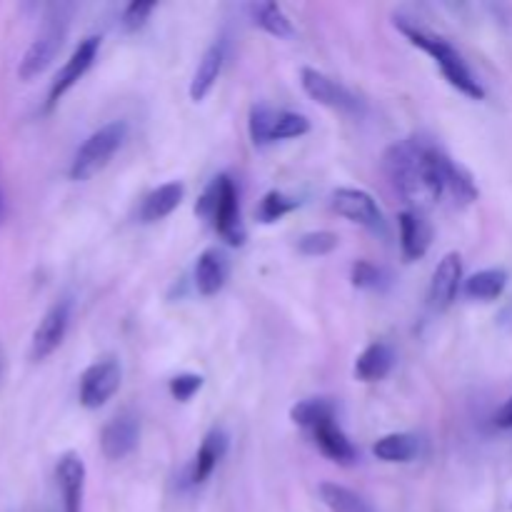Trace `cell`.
I'll return each instance as SVG.
<instances>
[{
	"label": "cell",
	"mask_w": 512,
	"mask_h": 512,
	"mask_svg": "<svg viewBox=\"0 0 512 512\" xmlns=\"http://www.w3.org/2000/svg\"><path fill=\"white\" fill-rule=\"evenodd\" d=\"M385 173L395 190L413 205V210L450 203L468 205L478 198L473 175L455 163L445 150L423 138H408L395 143L385 153Z\"/></svg>",
	"instance_id": "6da1fadb"
},
{
	"label": "cell",
	"mask_w": 512,
	"mask_h": 512,
	"mask_svg": "<svg viewBox=\"0 0 512 512\" xmlns=\"http://www.w3.org/2000/svg\"><path fill=\"white\" fill-rule=\"evenodd\" d=\"M395 25H398L400 33L410 40L413 45H418L420 50L430 55V58L438 63V68L443 70L445 80H448L453 88H458L460 93L468 95L473 100H483L485 98V88L480 85V80L475 78L473 70L468 68L463 55L453 48V43L440 35H435L433 30L423 28L418 20H408V18H395Z\"/></svg>",
	"instance_id": "7a4b0ae2"
},
{
	"label": "cell",
	"mask_w": 512,
	"mask_h": 512,
	"mask_svg": "<svg viewBox=\"0 0 512 512\" xmlns=\"http://www.w3.org/2000/svg\"><path fill=\"white\" fill-rule=\"evenodd\" d=\"M195 213L203 220H208L215 233L228 245L245 243V228L240 223L238 208V190H235L233 180L228 175H218V178L210 180V185L203 190L198 205H195Z\"/></svg>",
	"instance_id": "3957f363"
},
{
	"label": "cell",
	"mask_w": 512,
	"mask_h": 512,
	"mask_svg": "<svg viewBox=\"0 0 512 512\" xmlns=\"http://www.w3.org/2000/svg\"><path fill=\"white\" fill-rule=\"evenodd\" d=\"M125 135H128V125H125L123 120H115V123H108L100 130H95V133L80 145L78 153H75L68 170L70 180L83 183V180H90L93 175H98L100 170L110 163V158L118 153Z\"/></svg>",
	"instance_id": "277c9868"
},
{
	"label": "cell",
	"mask_w": 512,
	"mask_h": 512,
	"mask_svg": "<svg viewBox=\"0 0 512 512\" xmlns=\"http://www.w3.org/2000/svg\"><path fill=\"white\" fill-rule=\"evenodd\" d=\"M250 140L255 145H268L275 140L300 138L310 130V120L293 110H275L270 105H253L250 110Z\"/></svg>",
	"instance_id": "5b68a950"
},
{
	"label": "cell",
	"mask_w": 512,
	"mask_h": 512,
	"mask_svg": "<svg viewBox=\"0 0 512 512\" xmlns=\"http://www.w3.org/2000/svg\"><path fill=\"white\" fill-rule=\"evenodd\" d=\"M65 30H68V18L60 13V8L45 20L43 30L38 33V38L30 43V48L25 50L23 60L18 65V75L23 80H33L35 75L43 73L53 58L58 55V50L63 48V40H65Z\"/></svg>",
	"instance_id": "8992f818"
},
{
	"label": "cell",
	"mask_w": 512,
	"mask_h": 512,
	"mask_svg": "<svg viewBox=\"0 0 512 512\" xmlns=\"http://www.w3.org/2000/svg\"><path fill=\"white\" fill-rule=\"evenodd\" d=\"M300 83H303L305 93H308L313 100H318L320 105H325V108H333L345 115L363 113V103H360V100L355 98L345 85H340L338 80L320 73V70L303 68L300 70Z\"/></svg>",
	"instance_id": "52a82bcc"
},
{
	"label": "cell",
	"mask_w": 512,
	"mask_h": 512,
	"mask_svg": "<svg viewBox=\"0 0 512 512\" xmlns=\"http://www.w3.org/2000/svg\"><path fill=\"white\" fill-rule=\"evenodd\" d=\"M123 370L115 358H103L90 365L80 378V405L88 410H98L108 403L120 388Z\"/></svg>",
	"instance_id": "ba28073f"
},
{
	"label": "cell",
	"mask_w": 512,
	"mask_h": 512,
	"mask_svg": "<svg viewBox=\"0 0 512 512\" xmlns=\"http://www.w3.org/2000/svg\"><path fill=\"white\" fill-rule=\"evenodd\" d=\"M70 325V300H58L48 313L43 315V320L38 323L33 333V343H30V358L35 363L50 358L55 350L63 343L65 333H68Z\"/></svg>",
	"instance_id": "9c48e42d"
},
{
	"label": "cell",
	"mask_w": 512,
	"mask_h": 512,
	"mask_svg": "<svg viewBox=\"0 0 512 512\" xmlns=\"http://www.w3.org/2000/svg\"><path fill=\"white\" fill-rule=\"evenodd\" d=\"M333 210L343 218L353 220V223L363 225V228L375 230V233H383L385 220L380 213L378 203L373 200V195L365 193L360 188H338L333 193Z\"/></svg>",
	"instance_id": "30bf717a"
},
{
	"label": "cell",
	"mask_w": 512,
	"mask_h": 512,
	"mask_svg": "<svg viewBox=\"0 0 512 512\" xmlns=\"http://www.w3.org/2000/svg\"><path fill=\"white\" fill-rule=\"evenodd\" d=\"M98 50H100L98 35H88L85 40H80L78 48L73 50V55L68 58V63L63 65V70L55 75L53 85H50L48 108H53V105L58 103V100L63 98V95L68 93V90L73 88V85L78 83L85 73H88L90 65H93V60H95V55H98Z\"/></svg>",
	"instance_id": "8fae6325"
},
{
	"label": "cell",
	"mask_w": 512,
	"mask_h": 512,
	"mask_svg": "<svg viewBox=\"0 0 512 512\" xmlns=\"http://www.w3.org/2000/svg\"><path fill=\"white\" fill-rule=\"evenodd\" d=\"M460 285H463V263L458 253H448L435 268L433 280H430V308L448 310L453 300L458 298Z\"/></svg>",
	"instance_id": "7c38bea8"
},
{
	"label": "cell",
	"mask_w": 512,
	"mask_h": 512,
	"mask_svg": "<svg viewBox=\"0 0 512 512\" xmlns=\"http://www.w3.org/2000/svg\"><path fill=\"white\" fill-rule=\"evenodd\" d=\"M138 438V418L130 413H123L118 415V418L110 420L103 428V433H100V448H103L105 458L123 460L133 453L135 445H138Z\"/></svg>",
	"instance_id": "4fadbf2b"
},
{
	"label": "cell",
	"mask_w": 512,
	"mask_h": 512,
	"mask_svg": "<svg viewBox=\"0 0 512 512\" xmlns=\"http://www.w3.org/2000/svg\"><path fill=\"white\" fill-rule=\"evenodd\" d=\"M60 495H63V512H80L85 488V465L78 453H65L55 465Z\"/></svg>",
	"instance_id": "5bb4252c"
},
{
	"label": "cell",
	"mask_w": 512,
	"mask_h": 512,
	"mask_svg": "<svg viewBox=\"0 0 512 512\" xmlns=\"http://www.w3.org/2000/svg\"><path fill=\"white\" fill-rule=\"evenodd\" d=\"M400 248L408 260H420L433 243V225L425 220L420 210H403L398 218Z\"/></svg>",
	"instance_id": "9a60e30c"
},
{
	"label": "cell",
	"mask_w": 512,
	"mask_h": 512,
	"mask_svg": "<svg viewBox=\"0 0 512 512\" xmlns=\"http://www.w3.org/2000/svg\"><path fill=\"white\" fill-rule=\"evenodd\" d=\"M230 275V260L220 248H208L195 263V288L200 295L210 298L225 288Z\"/></svg>",
	"instance_id": "2e32d148"
},
{
	"label": "cell",
	"mask_w": 512,
	"mask_h": 512,
	"mask_svg": "<svg viewBox=\"0 0 512 512\" xmlns=\"http://www.w3.org/2000/svg\"><path fill=\"white\" fill-rule=\"evenodd\" d=\"M225 453H228V435L220 428H213L200 443L193 468H190V483L203 485L213 475V470L218 468L220 460L225 458Z\"/></svg>",
	"instance_id": "e0dca14e"
},
{
	"label": "cell",
	"mask_w": 512,
	"mask_h": 512,
	"mask_svg": "<svg viewBox=\"0 0 512 512\" xmlns=\"http://www.w3.org/2000/svg\"><path fill=\"white\" fill-rule=\"evenodd\" d=\"M223 63H225V45L213 43L203 53L198 68H195L193 80H190V98H193L195 103L208 98V93L213 90V85L218 83L220 73H223Z\"/></svg>",
	"instance_id": "ac0fdd59"
},
{
	"label": "cell",
	"mask_w": 512,
	"mask_h": 512,
	"mask_svg": "<svg viewBox=\"0 0 512 512\" xmlns=\"http://www.w3.org/2000/svg\"><path fill=\"white\" fill-rule=\"evenodd\" d=\"M310 433H313L315 445H318L320 453H323L325 458L335 460V463H340V465H348L358 458V450H355V445L350 443L348 435L340 430V425L335 423V420H328V423L318 425V428L310 430Z\"/></svg>",
	"instance_id": "d6986e66"
},
{
	"label": "cell",
	"mask_w": 512,
	"mask_h": 512,
	"mask_svg": "<svg viewBox=\"0 0 512 512\" xmlns=\"http://www.w3.org/2000/svg\"><path fill=\"white\" fill-rule=\"evenodd\" d=\"M395 365V350L388 343H373L358 355L355 360V375L365 383H375V380L388 378L390 370Z\"/></svg>",
	"instance_id": "ffe728a7"
},
{
	"label": "cell",
	"mask_w": 512,
	"mask_h": 512,
	"mask_svg": "<svg viewBox=\"0 0 512 512\" xmlns=\"http://www.w3.org/2000/svg\"><path fill=\"white\" fill-rule=\"evenodd\" d=\"M185 188L183 183H165L160 188H155L148 198L140 205V220L143 223H155V220H163L183 203Z\"/></svg>",
	"instance_id": "44dd1931"
},
{
	"label": "cell",
	"mask_w": 512,
	"mask_h": 512,
	"mask_svg": "<svg viewBox=\"0 0 512 512\" xmlns=\"http://www.w3.org/2000/svg\"><path fill=\"white\" fill-rule=\"evenodd\" d=\"M505 288H508V273H505L503 268H490L470 275L463 285V293L468 295L470 300L490 303V300H498L500 295L505 293Z\"/></svg>",
	"instance_id": "7402d4cb"
},
{
	"label": "cell",
	"mask_w": 512,
	"mask_h": 512,
	"mask_svg": "<svg viewBox=\"0 0 512 512\" xmlns=\"http://www.w3.org/2000/svg\"><path fill=\"white\" fill-rule=\"evenodd\" d=\"M420 453V440L410 433H393L373 445V455L383 463H410Z\"/></svg>",
	"instance_id": "603a6c76"
},
{
	"label": "cell",
	"mask_w": 512,
	"mask_h": 512,
	"mask_svg": "<svg viewBox=\"0 0 512 512\" xmlns=\"http://www.w3.org/2000/svg\"><path fill=\"white\" fill-rule=\"evenodd\" d=\"M250 15H253L255 25L270 33L273 38H293L295 28L290 23V18L285 15V10L280 8L278 3H270V0H263V3L250 5Z\"/></svg>",
	"instance_id": "cb8c5ba5"
},
{
	"label": "cell",
	"mask_w": 512,
	"mask_h": 512,
	"mask_svg": "<svg viewBox=\"0 0 512 512\" xmlns=\"http://www.w3.org/2000/svg\"><path fill=\"white\" fill-rule=\"evenodd\" d=\"M318 493L320 500L333 512H375L373 505L363 495L353 493V490L343 488L338 483H320Z\"/></svg>",
	"instance_id": "d4e9b609"
},
{
	"label": "cell",
	"mask_w": 512,
	"mask_h": 512,
	"mask_svg": "<svg viewBox=\"0 0 512 512\" xmlns=\"http://www.w3.org/2000/svg\"><path fill=\"white\" fill-rule=\"evenodd\" d=\"M290 418H293V423L300 425V428L315 430L318 425L335 420V403L328 398L303 400V403H298L290 410Z\"/></svg>",
	"instance_id": "484cf974"
},
{
	"label": "cell",
	"mask_w": 512,
	"mask_h": 512,
	"mask_svg": "<svg viewBox=\"0 0 512 512\" xmlns=\"http://www.w3.org/2000/svg\"><path fill=\"white\" fill-rule=\"evenodd\" d=\"M298 205H300V200L290 198V195L280 193V190H270V193L263 198V203H260L258 220L260 223H275V220H280V218H285L288 213H293Z\"/></svg>",
	"instance_id": "4316f807"
},
{
	"label": "cell",
	"mask_w": 512,
	"mask_h": 512,
	"mask_svg": "<svg viewBox=\"0 0 512 512\" xmlns=\"http://www.w3.org/2000/svg\"><path fill=\"white\" fill-rule=\"evenodd\" d=\"M338 235L330 233V230H315V233H305L298 240V250L308 258H320V255H328L338 248Z\"/></svg>",
	"instance_id": "83f0119b"
},
{
	"label": "cell",
	"mask_w": 512,
	"mask_h": 512,
	"mask_svg": "<svg viewBox=\"0 0 512 512\" xmlns=\"http://www.w3.org/2000/svg\"><path fill=\"white\" fill-rule=\"evenodd\" d=\"M350 280H353L355 288L360 290H380L385 285V273L380 268H375L373 263H368V260H358V263L353 265V275H350Z\"/></svg>",
	"instance_id": "f1b7e54d"
},
{
	"label": "cell",
	"mask_w": 512,
	"mask_h": 512,
	"mask_svg": "<svg viewBox=\"0 0 512 512\" xmlns=\"http://www.w3.org/2000/svg\"><path fill=\"white\" fill-rule=\"evenodd\" d=\"M203 388V375H195V373H183V375H175L170 380V395L180 403H188L198 390Z\"/></svg>",
	"instance_id": "f546056e"
},
{
	"label": "cell",
	"mask_w": 512,
	"mask_h": 512,
	"mask_svg": "<svg viewBox=\"0 0 512 512\" xmlns=\"http://www.w3.org/2000/svg\"><path fill=\"white\" fill-rule=\"evenodd\" d=\"M155 10V3H145V0H133V3L125 8L123 13V25L128 30H138L143 28L145 20H148V15Z\"/></svg>",
	"instance_id": "4dcf8cb0"
},
{
	"label": "cell",
	"mask_w": 512,
	"mask_h": 512,
	"mask_svg": "<svg viewBox=\"0 0 512 512\" xmlns=\"http://www.w3.org/2000/svg\"><path fill=\"white\" fill-rule=\"evenodd\" d=\"M495 425L503 430H512V398L500 408V413L495 415Z\"/></svg>",
	"instance_id": "1f68e13d"
},
{
	"label": "cell",
	"mask_w": 512,
	"mask_h": 512,
	"mask_svg": "<svg viewBox=\"0 0 512 512\" xmlns=\"http://www.w3.org/2000/svg\"><path fill=\"white\" fill-rule=\"evenodd\" d=\"M3 213H5V203H3V193H0V220H3Z\"/></svg>",
	"instance_id": "d6a6232c"
}]
</instances>
